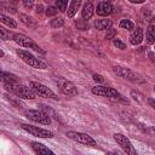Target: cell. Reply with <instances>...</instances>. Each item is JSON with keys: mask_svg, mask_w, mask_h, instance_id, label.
Masks as SVG:
<instances>
[{"mask_svg": "<svg viewBox=\"0 0 155 155\" xmlns=\"http://www.w3.org/2000/svg\"><path fill=\"white\" fill-rule=\"evenodd\" d=\"M91 92L96 96L99 97H105V98H110V99H115V101H121L124 103H128V101L126 98H124L122 94H120V92L110 86H94L92 87Z\"/></svg>", "mask_w": 155, "mask_h": 155, "instance_id": "1", "label": "cell"}, {"mask_svg": "<svg viewBox=\"0 0 155 155\" xmlns=\"http://www.w3.org/2000/svg\"><path fill=\"white\" fill-rule=\"evenodd\" d=\"M5 88L15 94L17 98H23V99H34L35 98V93L33 92V90L28 86H24V85H21V84H6L5 85Z\"/></svg>", "mask_w": 155, "mask_h": 155, "instance_id": "2", "label": "cell"}, {"mask_svg": "<svg viewBox=\"0 0 155 155\" xmlns=\"http://www.w3.org/2000/svg\"><path fill=\"white\" fill-rule=\"evenodd\" d=\"M16 52H17V54L19 56V58H21L24 63H27L28 65H30V67H33V68H35V69H47V68H48L47 63H45L44 61L36 58L34 54H31V53L28 52V51H24V50L18 48Z\"/></svg>", "mask_w": 155, "mask_h": 155, "instance_id": "3", "label": "cell"}, {"mask_svg": "<svg viewBox=\"0 0 155 155\" xmlns=\"http://www.w3.org/2000/svg\"><path fill=\"white\" fill-rule=\"evenodd\" d=\"M29 87L33 90L35 96H40V97H44V98H51V99H54V101L58 99L57 94L51 88L45 86L44 84H40L38 81H30L29 82Z\"/></svg>", "mask_w": 155, "mask_h": 155, "instance_id": "4", "label": "cell"}, {"mask_svg": "<svg viewBox=\"0 0 155 155\" xmlns=\"http://www.w3.org/2000/svg\"><path fill=\"white\" fill-rule=\"evenodd\" d=\"M12 39H13V41H15L16 44H18L19 46H23V47H27V48H31V50H34V51H36V52H40V53H45V51H44L36 42H34L29 36H27V35H24V34L17 33V34H15V35L12 36Z\"/></svg>", "mask_w": 155, "mask_h": 155, "instance_id": "5", "label": "cell"}, {"mask_svg": "<svg viewBox=\"0 0 155 155\" xmlns=\"http://www.w3.org/2000/svg\"><path fill=\"white\" fill-rule=\"evenodd\" d=\"M67 137L70 138L74 142H78L80 144L84 145H88V147H97L96 140L88 136L87 133H82V132H76V131H68L67 132Z\"/></svg>", "mask_w": 155, "mask_h": 155, "instance_id": "6", "label": "cell"}, {"mask_svg": "<svg viewBox=\"0 0 155 155\" xmlns=\"http://www.w3.org/2000/svg\"><path fill=\"white\" fill-rule=\"evenodd\" d=\"M21 128L24 130L25 132L30 133L31 136H35V137H39V138H52L53 137V133L51 131L38 127V126H33V125H29V124H21Z\"/></svg>", "mask_w": 155, "mask_h": 155, "instance_id": "7", "label": "cell"}, {"mask_svg": "<svg viewBox=\"0 0 155 155\" xmlns=\"http://www.w3.org/2000/svg\"><path fill=\"white\" fill-rule=\"evenodd\" d=\"M114 139L122 148V150L126 153V155H137V150L134 149V147L132 145V143L130 142V139L126 136H124L122 133H115Z\"/></svg>", "mask_w": 155, "mask_h": 155, "instance_id": "8", "label": "cell"}, {"mask_svg": "<svg viewBox=\"0 0 155 155\" xmlns=\"http://www.w3.org/2000/svg\"><path fill=\"white\" fill-rule=\"evenodd\" d=\"M25 116L38 124L41 125H50L51 124V117L42 110H27L25 111Z\"/></svg>", "mask_w": 155, "mask_h": 155, "instance_id": "9", "label": "cell"}, {"mask_svg": "<svg viewBox=\"0 0 155 155\" xmlns=\"http://www.w3.org/2000/svg\"><path fill=\"white\" fill-rule=\"evenodd\" d=\"M57 84H58L59 90H61L65 96H69V97L78 96V88H76V86H75L71 81H68V80H65L64 78H58Z\"/></svg>", "mask_w": 155, "mask_h": 155, "instance_id": "10", "label": "cell"}, {"mask_svg": "<svg viewBox=\"0 0 155 155\" xmlns=\"http://www.w3.org/2000/svg\"><path fill=\"white\" fill-rule=\"evenodd\" d=\"M113 71L122 78V79H126V80H136L137 79V75L134 71H132L130 68H126V67H122V65H114L113 67Z\"/></svg>", "mask_w": 155, "mask_h": 155, "instance_id": "11", "label": "cell"}, {"mask_svg": "<svg viewBox=\"0 0 155 155\" xmlns=\"http://www.w3.org/2000/svg\"><path fill=\"white\" fill-rule=\"evenodd\" d=\"M98 16H109L114 12V6L110 2L107 1H101L97 5V10H96Z\"/></svg>", "mask_w": 155, "mask_h": 155, "instance_id": "12", "label": "cell"}, {"mask_svg": "<svg viewBox=\"0 0 155 155\" xmlns=\"http://www.w3.org/2000/svg\"><path fill=\"white\" fill-rule=\"evenodd\" d=\"M30 147L31 149L34 150V153L36 155H56L52 150H50L47 147H45L44 144L41 143H38V142H31L30 143Z\"/></svg>", "mask_w": 155, "mask_h": 155, "instance_id": "13", "label": "cell"}, {"mask_svg": "<svg viewBox=\"0 0 155 155\" xmlns=\"http://www.w3.org/2000/svg\"><path fill=\"white\" fill-rule=\"evenodd\" d=\"M143 38H144L143 29L142 28H136V29L132 30V33L130 35V42L132 45H139L143 41Z\"/></svg>", "mask_w": 155, "mask_h": 155, "instance_id": "14", "label": "cell"}, {"mask_svg": "<svg viewBox=\"0 0 155 155\" xmlns=\"http://www.w3.org/2000/svg\"><path fill=\"white\" fill-rule=\"evenodd\" d=\"M93 13H94V7H93V4H92V2H85V4H84V7H82V10H81L82 19L88 21L90 18H92Z\"/></svg>", "mask_w": 155, "mask_h": 155, "instance_id": "15", "label": "cell"}, {"mask_svg": "<svg viewBox=\"0 0 155 155\" xmlns=\"http://www.w3.org/2000/svg\"><path fill=\"white\" fill-rule=\"evenodd\" d=\"M147 42L149 45H153L155 42V25H154V18L150 19V23L148 25V29H147Z\"/></svg>", "mask_w": 155, "mask_h": 155, "instance_id": "16", "label": "cell"}, {"mask_svg": "<svg viewBox=\"0 0 155 155\" xmlns=\"http://www.w3.org/2000/svg\"><path fill=\"white\" fill-rule=\"evenodd\" d=\"M0 81H2L5 85L6 84H17L18 82V78L15 74H10V73L0 70Z\"/></svg>", "mask_w": 155, "mask_h": 155, "instance_id": "17", "label": "cell"}, {"mask_svg": "<svg viewBox=\"0 0 155 155\" xmlns=\"http://www.w3.org/2000/svg\"><path fill=\"white\" fill-rule=\"evenodd\" d=\"M19 19H21V22L23 24H25L29 28H34V29L38 28V22L31 16H28V15H24V13H19Z\"/></svg>", "mask_w": 155, "mask_h": 155, "instance_id": "18", "label": "cell"}, {"mask_svg": "<svg viewBox=\"0 0 155 155\" xmlns=\"http://www.w3.org/2000/svg\"><path fill=\"white\" fill-rule=\"evenodd\" d=\"M113 25V21L111 19H97L94 22V28L98 29V30H108L109 28H111Z\"/></svg>", "mask_w": 155, "mask_h": 155, "instance_id": "19", "label": "cell"}, {"mask_svg": "<svg viewBox=\"0 0 155 155\" xmlns=\"http://www.w3.org/2000/svg\"><path fill=\"white\" fill-rule=\"evenodd\" d=\"M80 5H81V1H80V0H73V1L69 4L68 11H67V15H68L69 18H73V17L75 16V13L78 12Z\"/></svg>", "mask_w": 155, "mask_h": 155, "instance_id": "20", "label": "cell"}, {"mask_svg": "<svg viewBox=\"0 0 155 155\" xmlns=\"http://www.w3.org/2000/svg\"><path fill=\"white\" fill-rule=\"evenodd\" d=\"M0 22L4 23V24H6V25L10 27V28H13V29L17 28V23H16L11 17H8V16L1 13V12H0Z\"/></svg>", "mask_w": 155, "mask_h": 155, "instance_id": "21", "label": "cell"}, {"mask_svg": "<svg viewBox=\"0 0 155 155\" xmlns=\"http://www.w3.org/2000/svg\"><path fill=\"white\" fill-rule=\"evenodd\" d=\"M50 25H51L52 28H54V29H58V28H61V27L64 25V21H63L62 17H54L53 19H51Z\"/></svg>", "mask_w": 155, "mask_h": 155, "instance_id": "22", "label": "cell"}, {"mask_svg": "<svg viewBox=\"0 0 155 155\" xmlns=\"http://www.w3.org/2000/svg\"><path fill=\"white\" fill-rule=\"evenodd\" d=\"M119 25H120V28L126 29V30H133L134 29V24L130 19H121Z\"/></svg>", "mask_w": 155, "mask_h": 155, "instance_id": "23", "label": "cell"}, {"mask_svg": "<svg viewBox=\"0 0 155 155\" xmlns=\"http://www.w3.org/2000/svg\"><path fill=\"white\" fill-rule=\"evenodd\" d=\"M75 25L79 30H87L88 29V24H87V21L85 19H76L75 21Z\"/></svg>", "mask_w": 155, "mask_h": 155, "instance_id": "24", "label": "cell"}, {"mask_svg": "<svg viewBox=\"0 0 155 155\" xmlns=\"http://www.w3.org/2000/svg\"><path fill=\"white\" fill-rule=\"evenodd\" d=\"M56 8H58L61 12H64L68 7V1L67 0H57L56 1Z\"/></svg>", "mask_w": 155, "mask_h": 155, "instance_id": "25", "label": "cell"}, {"mask_svg": "<svg viewBox=\"0 0 155 155\" xmlns=\"http://www.w3.org/2000/svg\"><path fill=\"white\" fill-rule=\"evenodd\" d=\"M131 97H132L134 101H137V102H144V101H145L144 96H143L142 93L137 92V91H131Z\"/></svg>", "mask_w": 155, "mask_h": 155, "instance_id": "26", "label": "cell"}, {"mask_svg": "<svg viewBox=\"0 0 155 155\" xmlns=\"http://www.w3.org/2000/svg\"><path fill=\"white\" fill-rule=\"evenodd\" d=\"M58 12V10L54 7V6H48L46 10H45V15L47 17H52V16H56Z\"/></svg>", "mask_w": 155, "mask_h": 155, "instance_id": "27", "label": "cell"}, {"mask_svg": "<svg viewBox=\"0 0 155 155\" xmlns=\"http://www.w3.org/2000/svg\"><path fill=\"white\" fill-rule=\"evenodd\" d=\"M116 38V29H113V28H109L107 30V34H105V39L107 40H113Z\"/></svg>", "mask_w": 155, "mask_h": 155, "instance_id": "28", "label": "cell"}, {"mask_svg": "<svg viewBox=\"0 0 155 155\" xmlns=\"http://www.w3.org/2000/svg\"><path fill=\"white\" fill-rule=\"evenodd\" d=\"M113 44H114V46H115L116 48H120V50H125V48H126L125 42H122V41H121L120 39H117V38L113 39Z\"/></svg>", "mask_w": 155, "mask_h": 155, "instance_id": "29", "label": "cell"}, {"mask_svg": "<svg viewBox=\"0 0 155 155\" xmlns=\"http://www.w3.org/2000/svg\"><path fill=\"white\" fill-rule=\"evenodd\" d=\"M92 78H93V80L96 82H104V78L102 75H99V74H93Z\"/></svg>", "mask_w": 155, "mask_h": 155, "instance_id": "30", "label": "cell"}, {"mask_svg": "<svg viewBox=\"0 0 155 155\" xmlns=\"http://www.w3.org/2000/svg\"><path fill=\"white\" fill-rule=\"evenodd\" d=\"M23 5H24L27 8H31V7L34 6V2H33L31 0H29V1H28V0H24V1H23Z\"/></svg>", "mask_w": 155, "mask_h": 155, "instance_id": "31", "label": "cell"}, {"mask_svg": "<svg viewBox=\"0 0 155 155\" xmlns=\"http://www.w3.org/2000/svg\"><path fill=\"white\" fill-rule=\"evenodd\" d=\"M35 12H36L38 15L42 13V12H44V6H42L41 4H38V5H36V7H35Z\"/></svg>", "mask_w": 155, "mask_h": 155, "instance_id": "32", "label": "cell"}, {"mask_svg": "<svg viewBox=\"0 0 155 155\" xmlns=\"http://www.w3.org/2000/svg\"><path fill=\"white\" fill-rule=\"evenodd\" d=\"M148 103L151 105V108H155V103H154V99H153V98H149V99H148Z\"/></svg>", "mask_w": 155, "mask_h": 155, "instance_id": "33", "label": "cell"}, {"mask_svg": "<svg viewBox=\"0 0 155 155\" xmlns=\"http://www.w3.org/2000/svg\"><path fill=\"white\" fill-rule=\"evenodd\" d=\"M105 155H121V154L115 153V151H108V153H105Z\"/></svg>", "mask_w": 155, "mask_h": 155, "instance_id": "34", "label": "cell"}, {"mask_svg": "<svg viewBox=\"0 0 155 155\" xmlns=\"http://www.w3.org/2000/svg\"><path fill=\"white\" fill-rule=\"evenodd\" d=\"M131 2H136V4H142V2H144L143 0H130Z\"/></svg>", "mask_w": 155, "mask_h": 155, "instance_id": "35", "label": "cell"}, {"mask_svg": "<svg viewBox=\"0 0 155 155\" xmlns=\"http://www.w3.org/2000/svg\"><path fill=\"white\" fill-rule=\"evenodd\" d=\"M149 57H150V59L154 62V53H153V52H149Z\"/></svg>", "mask_w": 155, "mask_h": 155, "instance_id": "36", "label": "cell"}, {"mask_svg": "<svg viewBox=\"0 0 155 155\" xmlns=\"http://www.w3.org/2000/svg\"><path fill=\"white\" fill-rule=\"evenodd\" d=\"M4 56H5V53H4V51H2L1 48H0V58H2Z\"/></svg>", "mask_w": 155, "mask_h": 155, "instance_id": "37", "label": "cell"}]
</instances>
